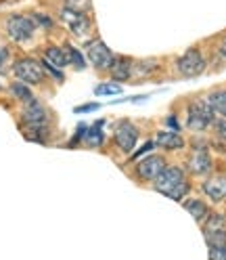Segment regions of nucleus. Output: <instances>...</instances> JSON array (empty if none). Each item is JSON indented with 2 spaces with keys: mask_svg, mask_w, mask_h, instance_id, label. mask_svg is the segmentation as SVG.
<instances>
[{
  "mask_svg": "<svg viewBox=\"0 0 226 260\" xmlns=\"http://www.w3.org/2000/svg\"><path fill=\"white\" fill-rule=\"evenodd\" d=\"M155 189L161 191L164 195H168V198H172V200H182L184 193L189 191V185L184 181L182 170L176 168V166H170V168H164L157 174Z\"/></svg>",
  "mask_w": 226,
  "mask_h": 260,
  "instance_id": "1",
  "label": "nucleus"
},
{
  "mask_svg": "<svg viewBox=\"0 0 226 260\" xmlns=\"http://www.w3.org/2000/svg\"><path fill=\"white\" fill-rule=\"evenodd\" d=\"M214 122V109L207 101H197L189 105V128L193 130H205Z\"/></svg>",
  "mask_w": 226,
  "mask_h": 260,
  "instance_id": "2",
  "label": "nucleus"
},
{
  "mask_svg": "<svg viewBox=\"0 0 226 260\" xmlns=\"http://www.w3.org/2000/svg\"><path fill=\"white\" fill-rule=\"evenodd\" d=\"M176 68H178V74H180V76H184V78H195V76L203 74L205 61H203V57H201L199 51L191 48V51H186V53L178 59Z\"/></svg>",
  "mask_w": 226,
  "mask_h": 260,
  "instance_id": "3",
  "label": "nucleus"
},
{
  "mask_svg": "<svg viewBox=\"0 0 226 260\" xmlns=\"http://www.w3.org/2000/svg\"><path fill=\"white\" fill-rule=\"evenodd\" d=\"M15 76H17L21 82H27V84H40L42 82V65L36 61V59H19L15 63L13 68Z\"/></svg>",
  "mask_w": 226,
  "mask_h": 260,
  "instance_id": "4",
  "label": "nucleus"
},
{
  "mask_svg": "<svg viewBox=\"0 0 226 260\" xmlns=\"http://www.w3.org/2000/svg\"><path fill=\"white\" fill-rule=\"evenodd\" d=\"M34 27H36V23L29 17H23V15H13V17L7 21V31L15 42L29 40L31 34H34Z\"/></svg>",
  "mask_w": 226,
  "mask_h": 260,
  "instance_id": "5",
  "label": "nucleus"
},
{
  "mask_svg": "<svg viewBox=\"0 0 226 260\" xmlns=\"http://www.w3.org/2000/svg\"><path fill=\"white\" fill-rule=\"evenodd\" d=\"M86 55H88V61L94 65L96 70H109L111 63H113V53L109 51L103 40L90 42L88 48H86Z\"/></svg>",
  "mask_w": 226,
  "mask_h": 260,
  "instance_id": "6",
  "label": "nucleus"
},
{
  "mask_svg": "<svg viewBox=\"0 0 226 260\" xmlns=\"http://www.w3.org/2000/svg\"><path fill=\"white\" fill-rule=\"evenodd\" d=\"M46 109L36 101V99H31L25 103V109H23V122L27 124V128L31 130H40L46 126Z\"/></svg>",
  "mask_w": 226,
  "mask_h": 260,
  "instance_id": "7",
  "label": "nucleus"
},
{
  "mask_svg": "<svg viewBox=\"0 0 226 260\" xmlns=\"http://www.w3.org/2000/svg\"><path fill=\"white\" fill-rule=\"evenodd\" d=\"M138 139V130L132 122H120V126L116 128V143L122 151H132V147L136 145Z\"/></svg>",
  "mask_w": 226,
  "mask_h": 260,
  "instance_id": "8",
  "label": "nucleus"
},
{
  "mask_svg": "<svg viewBox=\"0 0 226 260\" xmlns=\"http://www.w3.org/2000/svg\"><path fill=\"white\" fill-rule=\"evenodd\" d=\"M61 17H63V21H65V23L71 27V31H73L76 36H84L86 31H88V27H90L88 19L84 17V13H80V11H73V9H63Z\"/></svg>",
  "mask_w": 226,
  "mask_h": 260,
  "instance_id": "9",
  "label": "nucleus"
},
{
  "mask_svg": "<svg viewBox=\"0 0 226 260\" xmlns=\"http://www.w3.org/2000/svg\"><path fill=\"white\" fill-rule=\"evenodd\" d=\"M164 168H166V161L161 159L159 155H149L138 164L136 172H138L140 178H144V181H151V178H157V174Z\"/></svg>",
  "mask_w": 226,
  "mask_h": 260,
  "instance_id": "10",
  "label": "nucleus"
},
{
  "mask_svg": "<svg viewBox=\"0 0 226 260\" xmlns=\"http://www.w3.org/2000/svg\"><path fill=\"white\" fill-rule=\"evenodd\" d=\"M189 168H191L193 174H197V176L209 172V168H212V159H209L207 151H205V149L193 151V155H191V159H189Z\"/></svg>",
  "mask_w": 226,
  "mask_h": 260,
  "instance_id": "11",
  "label": "nucleus"
},
{
  "mask_svg": "<svg viewBox=\"0 0 226 260\" xmlns=\"http://www.w3.org/2000/svg\"><path fill=\"white\" fill-rule=\"evenodd\" d=\"M203 191L209 200L220 202L226 198V176H214L203 185Z\"/></svg>",
  "mask_w": 226,
  "mask_h": 260,
  "instance_id": "12",
  "label": "nucleus"
},
{
  "mask_svg": "<svg viewBox=\"0 0 226 260\" xmlns=\"http://www.w3.org/2000/svg\"><path fill=\"white\" fill-rule=\"evenodd\" d=\"M111 76L122 82V80H128L132 74V61L126 59V57H113V63H111Z\"/></svg>",
  "mask_w": 226,
  "mask_h": 260,
  "instance_id": "13",
  "label": "nucleus"
},
{
  "mask_svg": "<svg viewBox=\"0 0 226 260\" xmlns=\"http://www.w3.org/2000/svg\"><path fill=\"white\" fill-rule=\"evenodd\" d=\"M157 143L164 149H180V147H184V139L178 133H168V130L157 133Z\"/></svg>",
  "mask_w": 226,
  "mask_h": 260,
  "instance_id": "14",
  "label": "nucleus"
},
{
  "mask_svg": "<svg viewBox=\"0 0 226 260\" xmlns=\"http://www.w3.org/2000/svg\"><path fill=\"white\" fill-rule=\"evenodd\" d=\"M44 55H46V63H51L53 68H57V70H61V68H65L67 65V55H65V51H61L59 46H48Z\"/></svg>",
  "mask_w": 226,
  "mask_h": 260,
  "instance_id": "15",
  "label": "nucleus"
},
{
  "mask_svg": "<svg viewBox=\"0 0 226 260\" xmlns=\"http://www.w3.org/2000/svg\"><path fill=\"white\" fill-rule=\"evenodd\" d=\"M184 208H186V212L195 218V220H203L205 216H207V208H205V204L203 202H199V200H189V202H184Z\"/></svg>",
  "mask_w": 226,
  "mask_h": 260,
  "instance_id": "16",
  "label": "nucleus"
},
{
  "mask_svg": "<svg viewBox=\"0 0 226 260\" xmlns=\"http://www.w3.org/2000/svg\"><path fill=\"white\" fill-rule=\"evenodd\" d=\"M101 126H103V122L94 124L92 128H86V135H84V139H86V143L90 145V147H99V145L103 143V133H101Z\"/></svg>",
  "mask_w": 226,
  "mask_h": 260,
  "instance_id": "17",
  "label": "nucleus"
},
{
  "mask_svg": "<svg viewBox=\"0 0 226 260\" xmlns=\"http://www.w3.org/2000/svg\"><path fill=\"white\" fill-rule=\"evenodd\" d=\"M207 103L212 105L214 111H218V113H222V116H226V90L212 92V96L207 99Z\"/></svg>",
  "mask_w": 226,
  "mask_h": 260,
  "instance_id": "18",
  "label": "nucleus"
},
{
  "mask_svg": "<svg viewBox=\"0 0 226 260\" xmlns=\"http://www.w3.org/2000/svg\"><path fill=\"white\" fill-rule=\"evenodd\" d=\"M65 55H67V63H71L73 65V68L76 70H84V57L82 55H80V51H78V48H73V46H65Z\"/></svg>",
  "mask_w": 226,
  "mask_h": 260,
  "instance_id": "19",
  "label": "nucleus"
},
{
  "mask_svg": "<svg viewBox=\"0 0 226 260\" xmlns=\"http://www.w3.org/2000/svg\"><path fill=\"white\" fill-rule=\"evenodd\" d=\"M11 90H13V94L15 96H17V99L19 101H31V99H34V96H31V90L27 88V84H21V82H15L13 86H11Z\"/></svg>",
  "mask_w": 226,
  "mask_h": 260,
  "instance_id": "20",
  "label": "nucleus"
},
{
  "mask_svg": "<svg viewBox=\"0 0 226 260\" xmlns=\"http://www.w3.org/2000/svg\"><path fill=\"white\" fill-rule=\"evenodd\" d=\"M216 231H224V218L222 216H212L205 224V235L207 233H216Z\"/></svg>",
  "mask_w": 226,
  "mask_h": 260,
  "instance_id": "21",
  "label": "nucleus"
},
{
  "mask_svg": "<svg viewBox=\"0 0 226 260\" xmlns=\"http://www.w3.org/2000/svg\"><path fill=\"white\" fill-rule=\"evenodd\" d=\"M122 86L120 84H101L94 88V94H120Z\"/></svg>",
  "mask_w": 226,
  "mask_h": 260,
  "instance_id": "22",
  "label": "nucleus"
},
{
  "mask_svg": "<svg viewBox=\"0 0 226 260\" xmlns=\"http://www.w3.org/2000/svg\"><path fill=\"white\" fill-rule=\"evenodd\" d=\"M209 260H226V243H222V246H209Z\"/></svg>",
  "mask_w": 226,
  "mask_h": 260,
  "instance_id": "23",
  "label": "nucleus"
},
{
  "mask_svg": "<svg viewBox=\"0 0 226 260\" xmlns=\"http://www.w3.org/2000/svg\"><path fill=\"white\" fill-rule=\"evenodd\" d=\"M207 243L209 246H222L226 243V231H216V233H207Z\"/></svg>",
  "mask_w": 226,
  "mask_h": 260,
  "instance_id": "24",
  "label": "nucleus"
},
{
  "mask_svg": "<svg viewBox=\"0 0 226 260\" xmlns=\"http://www.w3.org/2000/svg\"><path fill=\"white\" fill-rule=\"evenodd\" d=\"M92 109H99V105H96V103H90V105L76 107V113H86V111H92Z\"/></svg>",
  "mask_w": 226,
  "mask_h": 260,
  "instance_id": "25",
  "label": "nucleus"
},
{
  "mask_svg": "<svg viewBox=\"0 0 226 260\" xmlns=\"http://www.w3.org/2000/svg\"><path fill=\"white\" fill-rule=\"evenodd\" d=\"M5 61H7V48L0 46V72H3V65H5Z\"/></svg>",
  "mask_w": 226,
  "mask_h": 260,
  "instance_id": "26",
  "label": "nucleus"
},
{
  "mask_svg": "<svg viewBox=\"0 0 226 260\" xmlns=\"http://www.w3.org/2000/svg\"><path fill=\"white\" fill-rule=\"evenodd\" d=\"M218 133H220V135H222V137H224V139H226V120H224V122H220V124H218Z\"/></svg>",
  "mask_w": 226,
  "mask_h": 260,
  "instance_id": "27",
  "label": "nucleus"
},
{
  "mask_svg": "<svg viewBox=\"0 0 226 260\" xmlns=\"http://www.w3.org/2000/svg\"><path fill=\"white\" fill-rule=\"evenodd\" d=\"M38 21L44 25H51V19H46V15H38Z\"/></svg>",
  "mask_w": 226,
  "mask_h": 260,
  "instance_id": "28",
  "label": "nucleus"
},
{
  "mask_svg": "<svg viewBox=\"0 0 226 260\" xmlns=\"http://www.w3.org/2000/svg\"><path fill=\"white\" fill-rule=\"evenodd\" d=\"M222 55H226V44H224V46H222Z\"/></svg>",
  "mask_w": 226,
  "mask_h": 260,
  "instance_id": "29",
  "label": "nucleus"
}]
</instances>
